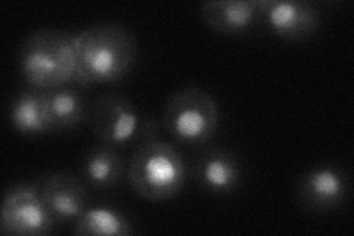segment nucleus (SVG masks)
<instances>
[{"label":"nucleus","instance_id":"nucleus-1","mask_svg":"<svg viewBox=\"0 0 354 236\" xmlns=\"http://www.w3.org/2000/svg\"><path fill=\"white\" fill-rule=\"evenodd\" d=\"M77 86L105 84L123 80L136 64L138 42L118 22H99L75 35Z\"/></svg>","mask_w":354,"mask_h":236},{"label":"nucleus","instance_id":"nucleus-2","mask_svg":"<svg viewBox=\"0 0 354 236\" xmlns=\"http://www.w3.org/2000/svg\"><path fill=\"white\" fill-rule=\"evenodd\" d=\"M18 69L28 87L48 92L77 84L75 35L62 30H36L21 43Z\"/></svg>","mask_w":354,"mask_h":236},{"label":"nucleus","instance_id":"nucleus-3","mask_svg":"<svg viewBox=\"0 0 354 236\" xmlns=\"http://www.w3.org/2000/svg\"><path fill=\"white\" fill-rule=\"evenodd\" d=\"M187 168L173 145L152 139L139 145L131 156L129 182L135 192L151 202H162L180 194Z\"/></svg>","mask_w":354,"mask_h":236},{"label":"nucleus","instance_id":"nucleus-4","mask_svg":"<svg viewBox=\"0 0 354 236\" xmlns=\"http://www.w3.org/2000/svg\"><path fill=\"white\" fill-rule=\"evenodd\" d=\"M88 126L101 143L121 146L142 145L157 139L160 126L147 117L129 98L118 93H105L91 105Z\"/></svg>","mask_w":354,"mask_h":236},{"label":"nucleus","instance_id":"nucleus-5","mask_svg":"<svg viewBox=\"0 0 354 236\" xmlns=\"http://www.w3.org/2000/svg\"><path fill=\"white\" fill-rule=\"evenodd\" d=\"M161 122L169 136L183 146H205L213 140L220 125L216 99L199 87L176 92L165 104Z\"/></svg>","mask_w":354,"mask_h":236},{"label":"nucleus","instance_id":"nucleus-6","mask_svg":"<svg viewBox=\"0 0 354 236\" xmlns=\"http://www.w3.org/2000/svg\"><path fill=\"white\" fill-rule=\"evenodd\" d=\"M58 221L50 215L41 198L39 182L10 188L0 212V230L5 235L41 236L50 235Z\"/></svg>","mask_w":354,"mask_h":236},{"label":"nucleus","instance_id":"nucleus-7","mask_svg":"<svg viewBox=\"0 0 354 236\" xmlns=\"http://www.w3.org/2000/svg\"><path fill=\"white\" fill-rule=\"evenodd\" d=\"M350 176L335 164H320L308 168L297 186L300 206L310 212L334 211L346 204L350 195Z\"/></svg>","mask_w":354,"mask_h":236},{"label":"nucleus","instance_id":"nucleus-8","mask_svg":"<svg viewBox=\"0 0 354 236\" xmlns=\"http://www.w3.org/2000/svg\"><path fill=\"white\" fill-rule=\"evenodd\" d=\"M261 22L286 42L312 37L320 26V9L307 0H260Z\"/></svg>","mask_w":354,"mask_h":236},{"label":"nucleus","instance_id":"nucleus-9","mask_svg":"<svg viewBox=\"0 0 354 236\" xmlns=\"http://www.w3.org/2000/svg\"><path fill=\"white\" fill-rule=\"evenodd\" d=\"M242 164L235 152L209 148L199 152L192 163V179L198 188L212 195H230L242 183Z\"/></svg>","mask_w":354,"mask_h":236},{"label":"nucleus","instance_id":"nucleus-10","mask_svg":"<svg viewBox=\"0 0 354 236\" xmlns=\"http://www.w3.org/2000/svg\"><path fill=\"white\" fill-rule=\"evenodd\" d=\"M37 182L44 204L58 223H75L88 207L87 189L80 179L71 173H50Z\"/></svg>","mask_w":354,"mask_h":236},{"label":"nucleus","instance_id":"nucleus-11","mask_svg":"<svg viewBox=\"0 0 354 236\" xmlns=\"http://www.w3.org/2000/svg\"><path fill=\"white\" fill-rule=\"evenodd\" d=\"M199 17L218 35H247L261 22L260 0H212L201 5Z\"/></svg>","mask_w":354,"mask_h":236},{"label":"nucleus","instance_id":"nucleus-12","mask_svg":"<svg viewBox=\"0 0 354 236\" xmlns=\"http://www.w3.org/2000/svg\"><path fill=\"white\" fill-rule=\"evenodd\" d=\"M8 116L10 126L24 136H43V134L55 131L46 104V95L28 86L12 98Z\"/></svg>","mask_w":354,"mask_h":236},{"label":"nucleus","instance_id":"nucleus-13","mask_svg":"<svg viewBox=\"0 0 354 236\" xmlns=\"http://www.w3.org/2000/svg\"><path fill=\"white\" fill-rule=\"evenodd\" d=\"M124 167L123 156L117 148L102 143L86 152L82 163V174L92 188L109 190L121 182Z\"/></svg>","mask_w":354,"mask_h":236},{"label":"nucleus","instance_id":"nucleus-14","mask_svg":"<svg viewBox=\"0 0 354 236\" xmlns=\"http://www.w3.org/2000/svg\"><path fill=\"white\" fill-rule=\"evenodd\" d=\"M44 95H46V104L55 131L73 130L83 122H87L91 105L87 104L79 89L73 84L53 89V91L44 92Z\"/></svg>","mask_w":354,"mask_h":236},{"label":"nucleus","instance_id":"nucleus-15","mask_svg":"<svg viewBox=\"0 0 354 236\" xmlns=\"http://www.w3.org/2000/svg\"><path fill=\"white\" fill-rule=\"evenodd\" d=\"M133 233L135 229L127 216L109 206H88L74 223V235L79 236H127Z\"/></svg>","mask_w":354,"mask_h":236}]
</instances>
